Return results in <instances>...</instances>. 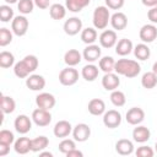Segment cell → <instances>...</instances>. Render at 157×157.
<instances>
[{
    "instance_id": "6da1fadb",
    "label": "cell",
    "mask_w": 157,
    "mask_h": 157,
    "mask_svg": "<svg viewBox=\"0 0 157 157\" xmlns=\"http://www.w3.org/2000/svg\"><path fill=\"white\" fill-rule=\"evenodd\" d=\"M114 71L118 75H123L128 78H134L136 77L140 71H141V66L136 60H131V59H119L118 61H115V66H114Z\"/></svg>"
},
{
    "instance_id": "7a4b0ae2",
    "label": "cell",
    "mask_w": 157,
    "mask_h": 157,
    "mask_svg": "<svg viewBox=\"0 0 157 157\" xmlns=\"http://www.w3.org/2000/svg\"><path fill=\"white\" fill-rule=\"evenodd\" d=\"M92 22L96 29H105L110 23V12L107 6H97L93 11Z\"/></svg>"
},
{
    "instance_id": "3957f363",
    "label": "cell",
    "mask_w": 157,
    "mask_h": 157,
    "mask_svg": "<svg viewBox=\"0 0 157 157\" xmlns=\"http://www.w3.org/2000/svg\"><path fill=\"white\" fill-rule=\"evenodd\" d=\"M78 81V71L74 66H67L59 72V82L63 86H72Z\"/></svg>"
},
{
    "instance_id": "277c9868",
    "label": "cell",
    "mask_w": 157,
    "mask_h": 157,
    "mask_svg": "<svg viewBox=\"0 0 157 157\" xmlns=\"http://www.w3.org/2000/svg\"><path fill=\"white\" fill-rule=\"evenodd\" d=\"M28 26H29V22H28L27 17L25 15L15 16L13 20L11 21V31L17 37L25 36L27 33V31H28Z\"/></svg>"
},
{
    "instance_id": "5b68a950",
    "label": "cell",
    "mask_w": 157,
    "mask_h": 157,
    "mask_svg": "<svg viewBox=\"0 0 157 157\" xmlns=\"http://www.w3.org/2000/svg\"><path fill=\"white\" fill-rule=\"evenodd\" d=\"M32 120L37 126H48L52 121V114L49 110L47 109H42V108H37L32 112Z\"/></svg>"
},
{
    "instance_id": "8992f818",
    "label": "cell",
    "mask_w": 157,
    "mask_h": 157,
    "mask_svg": "<svg viewBox=\"0 0 157 157\" xmlns=\"http://www.w3.org/2000/svg\"><path fill=\"white\" fill-rule=\"evenodd\" d=\"M103 124L108 129H115L121 124V114L115 109H109L103 114Z\"/></svg>"
},
{
    "instance_id": "52a82bcc",
    "label": "cell",
    "mask_w": 157,
    "mask_h": 157,
    "mask_svg": "<svg viewBox=\"0 0 157 157\" xmlns=\"http://www.w3.org/2000/svg\"><path fill=\"white\" fill-rule=\"evenodd\" d=\"M98 40H99V44L102 48H105V49L113 48V47H115V44L118 42L117 32L114 29H104L99 34Z\"/></svg>"
},
{
    "instance_id": "ba28073f",
    "label": "cell",
    "mask_w": 157,
    "mask_h": 157,
    "mask_svg": "<svg viewBox=\"0 0 157 157\" xmlns=\"http://www.w3.org/2000/svg\"><path fill=\"white\" fill-rule=\"evenodd\" d=\"M32 118H29L28 115L26 114H20L15 118V121H13V126H15V130L18 132V134H27L31 129H32Z\"/></svg>"
},
{
    "instance_id": "9c48e42d",
    "label": "cell",
    "mask_w": 157,
    "mask_h": 157,
    "mask_svg": "<svg viewBox=\"0 0 157 157\" xmlns=\"http://www.w3.org/2000/svg\"><path fill=\"white\" fill-rule=\"evenodd\" d=\"M91 136V128L85 123H80L72 128V137L76 142H85Z\"/></svg>"
},
{
    "instance_id": "30bf717a",
    "label": "cell",
    "mask_w": 157,
    "mask_h": 157,
    "mask_svg": "<svg viewBox=\"0 0 157 157\" xmlns=\"http://www.w3.org/2000/svg\"><path fill=\"white\" fill-rule=\"evenodd\" d=\"M63 28L67 36H76L82 31V21L76 16L70 17L64 22Z\"/></svg>"
},
{
    "instance_id": "8fae6325",
    "label": "cell",
    "mask_w": 157,
    "mask_h": 157,
    "mask_svg": "<svg viewBox=\"0 0 157 157\" xmlns=\"http://www.w3.org/2000/svg\"><path fill=\"white\" fill-rule=\"evenodd\" d=\"M139 37L142 43H152L157 38V27L153 23L144 25L139 31Z\"/></svg>"
},
{
    "instance_id": "7c38bea8",
    "label": "cell",
    "mask_w": 157,
    "mask_h": 157,
    "mask_svg": "<svg viewBox=\"0 0 157 157\" xmlns=\"http://www.w3.org/2000/svg\"><path fill=\"white\" fill-rule=\"evenodd\" d=\"M55 103H56L55 97L48 92H42L36 97V104L38 108H42V109L50 110L52 108H54Z\"/></svg>"
},
{
    "instance_id": "4fadbf2b",
    "label": "cell",
    "mask_w": 157,
    "mask_h": 157,
    "mask_svg": "<svg viewBox=\"0 0 157 157\" xmlns=\"http://www.w3.org/2000/svg\"><path fill=\"white\" fill-rule=\"evenodd\" d=\"M125 119L130 125H139L145 120V112L140 107H132L126 112Z\"/></svg>"
},
{
    "instance_id": "5bb4252c",
    "label": "cell",
    "mask_w": 157,
    "mask_h": 157,
    "mask_svg": "<svg viewBox=\"0 0 157 157\" xmlns=\"http://www.w3.org/2000/svg\"><path fill=\"white\" fill-rule=\"evenodd\" d=\"M101 55H102V49L97 44H88L82 52V56L87 63L98 61L101 59Z\"/></svg>"
},
{
    "instance_id": "9a60e30c",
    "label": "cell",
    "mask_w": 157,
    "mask_h": 157,
    "mask_svg": "<svg viewBox=\"0 0 157 157\" xmlns=\"http://www.w3.org/2000/svg\"><path fill=\"white\" fill-rule=\"evenodd\" d=\"M120 85V78L117 72H107L102 77V86L105 91H114L118 90Z\"/></svg>"
},
{
    "instance_id": "2e32d148",
    "label": "cell",
    "mask_w": 157,
    "mask_h": 157,
    "mask_svg": "<svg viewBox=\"0 0 157 157\" xmlns=\"http://www.w3.org/2000/svg\"><path fill=\"white\" fill-rule=\"evenodd\" d=\"M53 132L59 139H65L70 134H72V125L67 120H59L53 129Z\"/></svg>"
},
{
    "instance_id": "e0dca14e",
    "label": "cell",
    "mask_w": 157,
    "mask_h": 157,
    "mask_svg": "<svg viewBox=\"0 0 157 157\" xmlns=\"http://www.w3.org/2000/svg\"><path fill=\"white\" fill-rule=\"evenodd\" d=\"M26 86L31 91H42L45 87V78L42 75L32 74L26 78Z\"/></svg>"
},
{
    "instance_id": "ac0fdd59",
    "label": "cell",
    "mask_w": 157,
    "mask_h": 157,
    "mask_svg": "<svg viewBox=\"0 0 157 157\" xmlns=\"http://www.w3.org/2000/svg\"><path fill=\"white\" fill-rule=\"evenodd\" d=\"M151 137V131L147 126L144 125H136V128L132 130V139L137 144H145L150 140Z\"/></svg>"
},
{
    "instance_id": "d6986e66",
    "label": "cell",
    "mask_w": 157,
    "mask_h": 157,
    "mask_svg": "<svg viewBox=\"0 0 157 157\" xmlns=\"http://www.w3.org/2000/svg\"><path fill=\"white\" fill-rule=\"evenodd\" d=\"M110 25L115 31H123L128 26V17L124 12L117 11L110 16Z\"/></svg>"
},
{
    "instance_id": "ffe728a7",
    "label": "cell",
    "mask_w": 157,
    "mask_h": 157,
    "mask_svg": "<svg viewBox=\"0 0 157 157\" xmlns=\"http://www.w3.org/2000/svg\"><path fill=\"white\" fill-rule=\"evenodd\" d=\"M31 146H32V139L26 137V136L18 137L13 142V150L18 155H26V153H28L31 151Z\"/></svg>"
},
{
    "instance_id": "44dd1931",
    "label": "cell",
    "mask_w": 157,
    "mask_h": 157,
    "mask_svg": "<svg viewBox=\"0 0 157 157\" xmlns=\"http://www.w3.org/2000/svg\"><path fill=\"white\" fill-rule=\"evenodd\" d=\"M115 151L120 156H129L134 152V144L131 140L120 139L115 142Z\"/></svg>"
},
{
    "instance_id": "7402d4cb",
    "label": "cell",
    "mask_w": 157,
    "mask_h": 157,
    "mask_svg": "<svg viewBox=\"0 0 157 157\" xmlns=\"http://www.w3.org/2000/svg\"><path fill=\"white\" fill-rule=\"evenodd\" d=\"M134 50V44L128 38H121L115 44V53L120 56H126Z\"/></svg>"
},
{
    "instance_id": "603a6c76",
    "label": "cell",
    "mask_w": 157,
    "mask_h": 157,
    "mask_svg": "<svg viewBox=\"0 0 157 157\" xmlns=\"http://www.w3.org/2000/svg\"><path fill=\"white\" fill-rule=\"evenodd\" d=\"M87 109H88L90 114H92V115H96V117L103 115L105 112V103L101 98H92L88 102Z\"/></svg>"
},
{
    "instance_id": "cb8c5ba5",
    "label": "cell",
    "mask_w": 157,
    "mask_h": 157,
    "mask_svg": "<svg viewBox=\"0 0 157 157\" xmlns=\"http://www.w3.org/2000/svg\"><path fill=\"white\" fill-rule=\"evenodd\" d=\"M98 74H99V69L98 66H96L93 63H90L87 65H85L81 70V76L88 81V82H92L94 81L97 77H98Z\"/></svg>"
},
{
    "instance_id": "d4e9b609",
    "label": "cell",
    "mask_w": 157,
    "mask_h": 157,
    "mask_svg": "<svg viewBox=\"0 0 157 157\" xmlns=\"http://www.w3.org/2000/svg\"><path fill=\"white\" fill-rule=\"evenodd\" d=\"M82 54L77 49H69L64 55V63L67 66H76L82 60Z\"/></svg>"
},
{
    "instance_id": "484cf974",
    "label": "cell",
    "mask_w": 157,
    "mask_h": 157,
    "mask_svg": "<svg viewBox=\"0 0 157 157\" xmlns=\"http://www.w3.org/2000/svg\"><path fill=\"white\" fill-rule=\"evenodd\" d=\"M134 55L137 60H141V61H145L150 58L151 55V50L148 48V45L146 43H140V44H136L134 47Z\"/></svg>"
},
{
    "instance_id": "4316f807",
    "label": "cell",
    "mask_w": 157,
    "mask_h": 157,
    "mask_svg": "<svg viewBox=\"0 0 157 157\" xmlns=\"http://www.w3.org/2000/svg\"><path fill=\"white\" fill-rule=\"evenodd\" d=\"M66 6H64V5H61V4H53V5H50V7H49V15H50V17L53 18V20H56V21H59V20H63V18H65V16H66Z\"/></svg>"
},
{
    "instance_id": "83f0119b",
    "label": "cell",
    "mask_w": 157,
    "mask_h": 157,
    "mask_svg": "<svg viewBox=\"0 0 157 157\" xmlns=\"http://www.w3.org/2000/svg\"><path fill=\"white\" fill-rule=\"evenodd\" d=\"M0 107H1V112L4 114H11L16 109V102L10 96H1Z\"/></svg>"
},
{
    "instance_id": "f1b7e54d",
    "label": "cell",
    "mask_w": 157,
    "mask_h": 157,
    "mask_svg": "<svg viewBox=\"0 0 157 157\" xmlns=\"http://www.w3.org/2000/svg\"><path fill=\"white\" fill-rule=\"evenodd\" d=\"M81 40L85 43V44H94V42L97 40V31L94 27H87V28H83L81 31Z\"/></svg>"
},
{
    "instance_id": "f546056e",
    "label": "cell",
    "mask_w": 157,
    "mask_h": 157,
    "mask_svg": "<svg viewBox=\"0 0 157 157\" xmlns=\"http://www.w3.org/2000/svg\"><path fill=\"white\" fill-rule=\"evenodd\" d=\"M141 85L146 90H152L157 86V75L153 71H147L141 77Z\"/></svg>"
},
{
    "instance_id": "4dcf8cb0",
    "label": "cell",
    "mask_w": 157,
    "mask_h": 157,
    "mask_svg": "<svg viewBox=\"0 0 157 157\" xmlns=\"http://www.w3.org/2000/svg\"><path fill=\"white\" fill-rule=\"evenodd\" d=\"M49 145V139L44 135L37 136L34 139H32V146H31V151L32 152H40L43 150H45Z\"/></svg>"
},
{
    "instance_id": "1f68e13d",
    "label": "cell",
    "mask_w": 157,
    "mask_h": 157,
    "mask_svg": "<svg viewBox=\"0 0 157 157\" xmlns=\"http://www.w3.org/2000/svg\"><path fill=\"white\" fill-rule=\"evenodd\" d=\"M114 66H115V60L112 56H102L98 60V67L99 70H102L104 74L107 72H113L114 71Z\"/></svg>"
},
{
    "instance_id": "d6a6232c",
    "label": "cell",
    "mask_w": 157,
    "mask_h": 157,
    "mask_svg": "<svg viewBox=\"0 0 157 157\" xmlns=\"http://www.w3.org/2000/svg\"><path fill=\"white\" fill-rule=\"evenodd\" d=\"M90 5V0H66L65 6L71 12H80Z\"/></svg>"
},
{
    "instance_id": "836d02e7",
    "label": "cell",
    "mask_w": 157,
    "mask_h": 157,
    "mask_svg": "<svg viewBox=\"0 0 157 157\" xmlns=\"http://www.w3.org/2000/svg\"><path fill=\"white\" fill-rule=\"evenodd\" d=\"M13 74L18 77V78H27L31 74L29 69L27 67V65L23 63V60H20L17 61L15 65H13Z\"/></svg>"
},
{
    "instance_id": "e575fe53",
    "label": "cell",
    "mask_w": 157,
    "mask_h": 157,
    "mask_svg": "<svg viewBox=\"0 0 157 157\" xmlns=\"http://www.w3.org/2000/svg\"><path fill=\"white\" fill-rule=\"evenodd\" d=\"M15 64H16L15 63V56H13L12 53L6 52V50L0 53V66L2 69H9V67L13 66Z\"/></svg>"
},
{
    "instance_id": "d590c367",
    "label": "cell",
    "mask_w": 157,
    "mask_h": 157,
    "mask_svg": "<svg viewBox=\"0 0 157 157\" xmlns=\"http://www.w3.org/2000/svg\"><path fill=\"white\" fill-rule=\"evenodd\" d=\"M109 98H110V102H112L115 107H123V105H125V103H126L125 93L121 92V91H119V90L112 91Z\"/></svg>"
},
{
    "instance_id": "8d00e7d4",
    "label": "cell",
    "mask_w": 157,
    "mask_h": 157,
    "mask_svg": "<svg viewBox=\"0 0 157 157\" xmlns=\"http://www.w3.org/2000/svg\"><path fill=\"white\" fill-rule=\"evenodd\" d=\"M34 1L33 0H18L17 2V9L20 11V13L22 15H28L33 11L34 9Z\"/></svg>"
},
{
    "instance_id": "74e56055",
    "label": "cell",
    "mask_w": 157,
    "mask_h": 157,
    "mask_svg": "<svg viewBox=\"0 0 157 157\" xmlns=\"http://www.w3.org/2000/svg\"><path fill=\"white\" fill-rule=\"evenodd\" d=\"M13 10L10 7V5H1L0 6V21L1 22H10L13 20Z\"/></svg>"
},
{
    "instance_id": "f35d334b",
    "label": "cell",
    "mask_w": 157,
    "mask_h": 157,
    "mask_svg": "<svg viewBox=\"0 0 157 157\" xmlns=\"http://www.w3.org/2000/svg\"><path fill=\"white\" fill-rule=\"evenodd\" d=\"M12 34L13 32L10 31L6 27L0 28V47H6L12 42Z\"/></svg>"
},
{
    "instance_id": "ab89813d",
    "label": "cell",
    "mask_w": 157,
    "mask_h": 157,
    "mask_svg": "<svg viewBox=\"0 0 157 157\" xmlns=\"http://www.w3.org/2000/svg\"><path fill=\"white\" fill-rule=\"evenodd\" d=\"M76 148V141L75 140H71V139H63L59 144V151L64 155H66L67 152H70L71 150Z\"/></svg>"
},
{
    "instance_id": "60d3db41",
    "label": "cell",
    "mask_w": 157,
    "mask_h": 157,
    "mask_svg": "<svg viewBox=\"0 0 157 157\" xmlns=\"http://www.w3.org/2000/svg\"><path fill=\"white\" fill-rule=\"evenodd\" d=\"M13 142H15V135H13V132L10 131V130L2 129L0 131V144H5V145L11 146Z\"/></svg>"
},
{
    "instance_id": "b9f144b4",
    "label": "cell",
    "mask_w": 157,
    "mask_h": 157,
    "mask_svg": "<svg viewBox=\"0 0 157 157\" xmlns=\"http://www.w3.org/2000/svg\"><path fill=\"white\" fill-rule=\"evenodd\" d=\"M22 60H23V63L27 65V67L29 69L31 74H32V72H34V71H36V69H37V67H38V65H39V61H38L37 56H36V55H32V54L26 55Z\"/></svg>"
},
{
    "instance_id": "7bdbcfd3",
    "label": "cell",
    "mask_w": 157,
    "mask_h": 157,
    "mask_svg": "<svg viewBox=\"0 0 157 157\" xmlns=\"http://www.w3.org/2000/svg\"><path fill=\"white\" fill-rule=\"evenodd\" d=\"M135 155L137 157H153L155 151L152 150V147L146 146V145H142V146L137 147V150L135 151Z\"/></svg>"
},
{
    "instance_id": "ee69618b",
    "label": "cell",
    "mask_w": 157,
    "mask_h": 157,
    "mask_svg": "<svg viewBox=\"0 0 157 157\" xmlns=\"http://www.w3.org/2000/svg\"><path fill=\"white\" fill-rule=\"evenodd\" d=\"M125 4V0H105V6L110 10H120Z\"/></svg>"
},
{
    "instance_id": "f6af8a7d",
    "label": "cell",
    "mask_w": 157,
    "mask_h": 157,
    "mask_svg": "<svg viewBox=\"0 0 157 157\" xmlns=\"http://www.w3.org/2000/svg\"><path fill=\"white\" fill-rule=\"evenodd\" d=\"M147 18L151 23H157V6H153L147 11Z\"/></svg>"
},
{
    "instance_id": "bcb514c9",
    "label": "cell",
    "mask_w": 157,
    "mask_h": 157,
    "mask_svg": "<svg viewBox=\"0 0 157 157\" xmlns=\"http://www.w3.org/2000/svg\"><path fill=\"white\" fill-rule=\"evenodd\" d=\"M33 1H34V5L40 10H45L50 7V0H33Z\"/></svg>"
},
{
    "instance_id": "7dc6e473",
    "label": "cell",
    "mask_w": 157,
    "mask_h": 157,
    "mask_svg": "<svg viewBox=\"0 0 157 157\" xmlns=\"http://www.w3.org/2000/svg\"><path fill=\"white\" fill-rule=\"evenodd\" d=\"M65 156H66V157H83V153H82L81 151H78L77 148H74V150H71L70 152H67Z\"/></svg>"
},
{
    "instance_id": "c3c4849f",
    "label": "cell",
    "mask_w": 157,
    "mask_h": 157,
    "mask_svg": "<svg viewBox=\"0 0 157 157\" xmlns=\"http://www.w3.org/2000/svg\"><path fill=\"white\" fill-rule=\"evenodd\" d=\"M9 152H10V146L5 144H0V157L6 156Z\"/></svg>"
},
{
    "instance_id": "681fc988",
    "label": "cell",
    "mask_w": 157,
    "mask_h": 157,
    "mask_svg": "<svg viewBox=\"0 0 157 157\" xmlns=\"http://www.w3.org/2000/svg\"><path fill=\"white\" fill-rule=\"evenodd\" d=\"M142 5L147 6V7H153V6H157V0H141Z\"/></svg>"
},
{
    "instance_id": "f907efd6",
    "label": "cell",
    "mask_w": 157,
    "mask_h": 157,
    "mask_svg": "<svg viewBox=\"0 0 157 157\" xmlns=\"http://www.w3.org/2000/svg\"><path fill=\"white\" fill-rule=\"evenodd\" d=\"M39 156H40V157H53V153L43 150V151H40V152H39Z\"/></svg>"
},
{
    "instance_id": "816d5d0a",
    "label": "cell",
    "mask_w": 157,
    "mask_h": 157,
    "mask_svg": "<svg viewBox=\"0 0 157 157\" xmlns=\"http://www.w3.org/2000/svg\"><path fill=\"white\" fill-rule=\"evenodd\" d=\"M152 71L157 75V61H155V63H153V65H152Z\"/></svg>"
},
{
    "instance_id": "f5cc1de1",
    "label": "cell",
    "mask_w": 157,
    "mask_h": 157,
    "mask_svg": "<svg viewBox=\"0 0 157 157\" xmlns=\"http://www.w3.org/2000/svg\"><path fill=\"white\" fill-rule=\"evenodd\" d=\"M4 1H5L6 4H10V5H11V4H16V2H18V0H4Z\"/></svg>"
},
{
    "instance_id": "db71d44e",
    "label": "cell",
    "mask_w": 157,
    "mask_h": 157,
    "mask_svg": "<svg viewBox=\"0 0 157 157\" xmlns=\"http://www.w3.org/2000/svg\"><path fill=\"white\" fill-rule=\"evenodd\" d=\"M155 151L157 152V141H156V144H155Z\"/></svg>"
}]
</instances>
